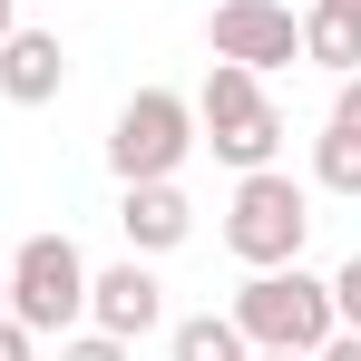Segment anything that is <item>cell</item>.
I'll list each match as a JSON object with an SVG mask.
<instances>
[{
    "label": "cell",
    "instance_id": "obj_13",
    "mask_svg": "<svg viewBox=\"0 0 361 361\" xmlns=\"http://www.w3.org/2000/svg\"><path fill=\"white\" fill-rule=\"evenodd\" d=\"M59 361H137V342L98 332V322H78V332H59Z\"/></svg>",
    "mask_w": 361,
    "mask_h": 361
},
{
    "label": "cell",
    "instance_id": "obj_10",
    "mask_svg": "<svg viewBox=\"0 0 361 361\" xmlns=\"http://www.w3.org/2000/svg\"><path fill=\"white\" fill-rule=\"evenodd\" d=\"M254 342L235 332V312H185V322H166V361H244Z\"/></svg>",
    "mask_w": 361,
    "mask_h": 361
},
{
    "label": "cell",
    "instance_id": "obj_17",
    "mask_svg": "<svg viewBox=\"0 0 361 361\" xmlns=\"http://www.w3.org/2000/svg\"><path fill=\"white\" fill-rule=\"evenodd\" d=\"M312 361H361V332H332V342H322Z\"/></svg>",
    "mask_w": 361,
    "mask_h": 361
},
{
    "label": "cell",
    "instance_id": "obj_6",
    "mask_svg": "<svg viewBox=\"0 0 361 361\" xmlns=\"http://www.w3.org/2000/svg\"><path fill=\"white\" fill-rule=\"evenodd\" d=\"M205 49L254 68V78H274V68L302 59V10H283V0H215L205 10Z\"/></svg>",
    "mask_w": 361,
    "mask_h": 361
},
{
    "label": "cell",
    "instance_id": "obj_21",
    "mask_svg": "<svg viewBox=\"0 0 361 361\" xmlns=\"http://www.w3.org/2000/svg\"><path fill=\"white\" fill-rule=\"evenodd\" d=\"M0 312H10V283H0Z\"/></svg>",
    "mask_w": 361,
    "mask_h": 361
},
{
    "label": "cell",
    "instance_id": "obj_11",
    "mask_svg": "<svg viewBox=\"0 0 361 361\" xmlns=\"http://www.w3.org/2000/svg\"><path fill=\"white\" fill-rule=\"evenodd\" d=\"M302 59L332 68V78H352V68H361V20H342V10H302Z\"/></svg>",
    "mask_w": 361,
    "mask_h": 361
},
{
    "label": "cell",
    "instance_id": "obj_3",
    "mask_svg": "<svg viewBox=\"0 0 361 361\" xmlns=\"http://www.w3.org/2000/svg\"><path fill=\"white\" fill-rule=\"evenodd\" d=\"M302 235H312V185L283 176V166H254L235 176V205H225V254L244 274L264 264H302Z\"/></svg>",
    "mask_w": 361,
    "mask_h": 361
},
{
    "label": "cell",
    "instance_id": "obj_5",
    "mask_svg": "<svg viewBox=\"0 0 361 361\" xmlns=\"http://www.w3.org/2000/svg\"><path fill=\"white\" fill-rule=\"evenodd\" d=\"M185 157H195V98H185V88H137L118 118H108V166H118V185L176 176Z\"/></svg>",
    "mask_w": 361,
    "mask_h": 361
},
{
    "label": "cell",
    "instance_id": "obj_20",
    "mask_svg": "<svg viewBox=\"0 0 361 361\" xmlns=\"http://www.w3.org/2000/svg\"><path fill=\"white\" fill-rule=\"evenodd\" d=\"M244 361H312V352H244Z\"/></svg>",
    "mask_w": 361,
    "mask_h": 361
},
{
    "label": "cell",
    "instance_id": "obj_7",
    "mask_svg": "<svg viewBox=\"0 0 361 361\" xmlns=\"http://www.w3.org/2000/svg\"><path fill=\"white\" fill-rule=\"evenodd\" d=\"M88 322L118 332V342H147V332L166 322V283H157V264L127 254V264H108V274H88Z\"/></svg>",
    "mask_w": 361,
    "mask_h": 361
},
{
    "label": "cell",
    "instance_id": "obj_14",
    "mask_svg": "<svg viewBox=\"0 0 361 361\" xmlns=\"http://www.w3.org/2000/svg\"><path fill=\"white\" fill-rule=\"evenodd\" d=\"M322 283H332V322H342V332H361V254L342 264V274H322Z\"/></svg>",
    "mask_w": 361,
    "mask_h": 361
},
{
    "label": "cell",
    "instance_id": "obj_15",
    "mask_svg": "<svg viewBox=\"0 0 361 361\" xmlns=\"http://www.w3.org/2000/svg\"><path fill=\"white\" fill-rule=\"evenodd\" d=\"M332 127H352V137H361V68H352V78H332Z\"/></svg>",
    "mask_w": 361,
    "mask_h": 361
},
{
    "label": "cell",
    "instance_id": "obj_2",
    "mask_svg": "<svg viewBox=\"0 0 361 361\" xmlns=\"http://www.w3.org/2000/svg\"><path fill=\"white\" fill-rule=\"evenodd\" d=\"M195 147H215L235 176L274 166V157H283V108H274V88H264L254 68L215 59V68H205V88H195Z\"/></svg>",
    "mask_w": 361,
    "mask_h": 361
},
{
    "label": "cell",
    "instance_id": "obj_19",
    "mask_svg": "<svg viewBox=\"0 0 361 361\" xmlns=\"http://www.w3.org/2000/svg\"><path fill=\"white\" fill-rule=\"evenodd\" d=\"M312 10H342V20H361V0H312Z\"/></svg>",
    "mask_w": 361,
    "mask_h": 361
},
{
    "label": "cell",
    "instance_id": "obj_16",
    "mask_svg": "<svg viewBox=\"0 0 361 361\" xmlns=\"http://www.w3.org/2000/svg\"><path fill=\"white\" fill-rule=\"evenodd\" d=\"M0 361H39V332H30V322H10V312H0Z\"/></svg>",
    "mask_w": 361,
    "mask_h": 361
},
{
    "label": "cell",
    "instance_id": "obj_9",
    "mask_svg": "<svg viewBox=\"0 0 361 361\" xmlns=\"http://www.w3.org/2000/svg\"><path fill=\"white\" fill-rule=\"evenodd\" d=\"M59 88H68L59 30H10V39H0V98H10V108H49Z\"/></svg>",
    "mask_w": 361,
    "mask_h": 361
},
{
    "label": "cell",
    "instance_id": "obj_12",
    "mask_svg": "<svg viewBox=\"0 0 361 361\" xmlns=\"http://www.w3.org/2000/svg\"><path fill=\"white\" fill-rule=\"evenodd\" d=\"M312 195H361V137L352 127H322V137H312Z\"/></svg>",
    "mask_w": 361,
    "mask_h": 361
},
{
    "label": "cell",
    "instance_id": "obj_18",
    "mask_svg": "<svg viewBox=\"0 0 361 361\" xmlns=\"http://www.w3.org/2000/svg\"><path fill=\"white\" fill-rule=\"evenodd\" d=\"M10 30H20V0H0V39H10Z\"/></svg>",
    "mask_w": 361,
    "mask_h": 361
},
{
    "label": "cell",
    "instance_id": "obj_4",
    "mask_svg": "<svg viewBox=\"0 0 361 361\" xmlns=\"http://www.w3.org/2000/svg\"><path fill=\"white\" fill-rule=\"evenodd\" d=\"M0 283H10V322H30L39 342H59V332L88 322V254L68 235H30L0 264Z\"/></svg>",
    "mask_w": 361,
    "mask_h": 361
},
{
    "label": "cell",
    "instance_id": "obj_1",
    "mask_svg": "<svg viewBox=\"0 0 361 361\" xmlns=\"http://www.w3.org/2000/svg\"><path fill=\"white\" fill-rule=\"evenodd\" d=\"M235 332L254 352H322L342 322H332V283L322 274H302V264H264V274H244L235 283Z\"/></svg>",
    "mask_w": 361,
    "mask_h": 361
},
{
    "label": "cell",
    "instance_id": "obj_8",
    "mask_svg": "<svg viewBox=\"0 0 361 361\" xmlns=\"http://www.w3.org/2000/svg\"><path fill=\"white\" fill-rule=\"evenodd\" d=\"M118 235H127V254H176L185 235H195V205H185V185L176 176H147V185H127L118 195Z\"/></svg>",
    "mask_w": 361,
    "mask_h": 361
}]
</instances>
